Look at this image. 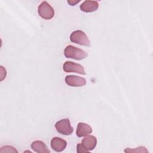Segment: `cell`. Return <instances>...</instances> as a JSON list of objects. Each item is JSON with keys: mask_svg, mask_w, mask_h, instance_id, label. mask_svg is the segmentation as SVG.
Here are the masks:
<instances>
[{"mask_svg": "<svg viewBox=\"0 0 153 153\" xmlns=\"http://www.w3.org/2000/svg\"><path fill=\"white\" fill-rule=\"evenodd\" d=\"M97 145V139L93 135L85 136L81 143L76 146V151L78 153L88 152L93 150Z\"/></svg>", "mask_w": 153, "mask_h": 153, "instance_id": "obj_1", "label": "cell"}, {"mask_svg": "<svg viewBox=\"0 0 153 153\" xmlns=\"http://www.w3.org/2000/svg\"><path fill=\"white\" fill-rule=\"evenodd\" d=\"M64 55L66 58L81 60L88 56V53L82 49L69 45L66 46L64 50Z\"/></svg>", "mask_w": 153, "mask_h": 153, "instance_id": "obj_2", "label": "cell"}, {"mask_svg": "<svg viewBox=\"0 0 153 153\" xmlns=\"http://www.w3.org/2000/svg\"><path fill=\"white\" fill-rule=\"evenodd\" d=\"M70 40L71 42L84 46H90V41L87 35L81 30H76L70 35Z\"/></svg>", "mask_w": 153, "mask_h": 153, "instance_id": "obj_3", "label": "cell"}, {"mask_svg": "<svg viewBox=\"0 0 153 153\" xmlns=\"http://www.w3.org/2000/svg\"><path fill=\"white\" fill-rule=\"evenodd\" d=\"M38 14L45 20H50L54 16V10L53 8L47 1H42L38 8Z\"/></svg>", "mask_w": 153, "mask_h": 153, "instance_id": "obj_4", "label": "cell"}, {"mask_svg": "<svg viewBox=\"0 0 153 153\" xmlns=\"http://www.w3.org/2000/svg\"><path fill=\"white\" fill-rule=\"evenodd\" d=\"M55 128L57 132L65 136L71 135L74 131L69 118H64L56 122Z\"/></svg>", "mask_w": 153, "mask_h": 153, "instance_id": "obj_5", "label": "cell"}, {"mask_svg": "<svg viewBox=\"0 0 153 153\" xmlns=\"http://www.w3.org/2000/svg\"><path fill=\"white\" fill-rule=\"evenodd\" d=\"M63 69L65 72H75L82 75L86 74L84 68L81 65L71 61H66L63 63Z\"/></svg>", "mask_w": 153, "mask_h": 153, "instance_id": "obj_6", "label": "cell"}, {"mask_svg": "<svg viewBox=\"0 0 153 153\" xmlns=\"http://www.w3.org/2000/svg\"><path fill=\"white\" fill-rule=\"evenodd\" d=\"M65 81L66 84L74 87L84 86L87 82L84 78L76 75H67L65 78Z\"/></svg>", "mask_w": 153, "mask_h": 153, "instance_id": "obj_7", "label": "cell"}, {"mask_svg": "<svg viewBox=\"0 0 153 153\" xmlns=\"http://www.w3.org/2000/svg\"><path fill=\"white\" fill-rule=\"evenodd\" d=\"M50 145L51 148L56 152H62L66 148L67 142L60 137H54L51 140Z\"/></svg>", "mask_w": 153, "mask_h": 153, "instance_id": "obj_8", "label": "cell"}, {"mask_svg": "<svg viewBox=\"0 0 153 153\" xmlns=\"http://www.w3.org/2000/svg\"><path fill=\"white\" fill-rule=\"evenodd\" d=\"M80 10L85 13H91L99 8V4L96 1H84L79 6Z\"/></svg>", "mask_w": 153, "mask_h": 153, "instance_id": "obj_9", "label": "cell"}, {"mask_svg": "<svg viewBox=\"0 0 153 153\" xmlns=\"http://www.w3.org/2000/svg\"><path fill=\"white\" fill-rule=\"evenodd\" d=\"M93 131L92 128L88 124L84 123H79L77 125L76 134L78 137H81L88 135Z\"/></svg>", "mask_w": 153, "mask_h": 153, "instance_id": "obj_10", "label": "cell"}, {"mask_svg": "<svg viewBox=\"0 0 153 153\" xmlns=\"http://www.w3.org/2000/svg\"><path fill=\"white\" fill-rule=\"evenodd\" d=\"M31 148L38 153H50V151L48 149L46 144L41 140H35L31 143Z\"/></svg>", "mask_w": 153, "mask_h": 153, "instance_id": "obj_11", "label": "cell"}, {"mask_svg": "<svg viewBox=\"0 0 153 153\" xmlns=\"http://www.w3.org/2000/svg\"><path fill=\"white\" fill-rule=\"evenodd\" d=\"M124 151L125 152H143V153L148 152V151L147 150V149L145 147L142 146L136 148L134 149H131V148H127L124 150Z\"/></svg>", "mask_w": 153, "mask_h": 153, "instance_id": "obj_12", "label": "cell"}, {"mask_svg": "<svg viewBox=\"0 0 153 153\" xmlns=\"http://www.w3.org/2000/svg\"><path fill=\"white\" fill-rule=\"evenodd\" d=\"M0 152L1 153H4V152H8H8H16V153H17L18 151L15 148H14L11 146L6 145V146H4L1 148Z\"/></svg>", "mask_w": 153, "mask_h": 153, "instance_id": "obj_13", "label": "cell"}, {"mask_svg": "<svg viewBox=\"0 0 153 153\" xmlns=\"http://www.w3.org/2000/svg\"><path fill=\"white\" fill-rule=\"evenodd\" d=\"M79 2H80V1H68V2L69 4L70 5H73V6L75 5L76 4Z\"/></svg>", "mask_w": 153, "mask_h": 153, "instance_id": "obj_14", "label": "cell"}]
</instances>
